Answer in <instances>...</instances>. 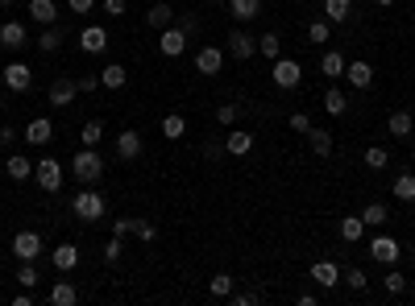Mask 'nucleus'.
Returning a JSON list of instances; mask_svg holds the SVG:
<instances>
[{
	"label": "nucleus",
	"mask_w": 415,
	"mask_h": 306,
	"mask_svg": "<svg viewBox=\"0 0 415 306\" xmlns=\"http://www.w3.org/2000/svg\"><path fill=\"white\" fill-rule=\"evenodd\" d=\"M71 174L79 178V182H88V186H95V182L104 178V158L95 153V145H84V149L71 158Z\"/></svg>",
	"instance_id": "1"
},
{
	"label": "nucleus",
	"mask_w": 415,
	"mask_h": 306,
	"mask_svg": "<svg viewBox=\"0 0 415 306\" xmlns=\"http://www.w3.org/2000/svg\"><path fill=\"white\" fill-rule=\"evenodd\" d=\"M71 211H75V219H84V223H100V219L108 216V199L100 190H79L71 199Z\"/></svg>",
	"instance_id": "2"
},
{
	"label": "nucleus",
	"mask_w": 415,
	"mask_h": 306,
	"mask_svg": "<svg viewBox=\"0 0 415 306\" xmlns=\"http://www.w3.org/2000/svg\"><path fill=\"white\" fill-rule=\"evenodd\" d=\"M0 83L13 91V95H25V91L34 88V71L25 62H8V67H0Z\"/></svg>",
	"instance_id": "3"
},
{
	"label": "nucleus",
	"mask_w": 415,
	"mask_h": 306,
	"mask_svg": "<svg viewBox=\"0 0 415 306\" xmlns=\"http://www.w3.org/2000/svg\"><path fill=\"white\" fill-rule=\"evenodd\" d=\"M275 88L278 91H295L299 83H303V67L295 62V58H275Z\"/></svg>",
	"instance_id": "4"
},
{
	"label": "nucleus",
	"mask_w": 415,
	"mask_h": 306,
	"mask_svg": "<svg viewBox=\"0 0 415 306\" xmlns=\"http://www.w3.org/2000/svg\"><path fill=\"white\" fill-rule=\"evenodd\" d=\"M34 178L42 182L46 195H58V190H62V162H58V158H42V162L34 166Z\"/></svg>",
	"instance_id": "5"
},
{
	"label": "nucleus",
	"mask_w": 415,
	"mask_h": 306,
	"mask_svg": "<svg viewBox=\"0 0 415 306\" xmlns=\"http://www.w3.org/2000/svg\"><path fill=\"white\" fill-rule=\"evenodd\" d=\"M8 249H13V257H17V261H38V257H42V236L25 228V232H17V236H13V244H8Z\"/></svg>",
	"instance_id": "6"
},
{
	"label": "nucleus",
	"mask_w": 415,
	"mask_h": 306,
	"mask_svg": "<svg viewBox=\"0 0 415 306\" xmlns=\"http://www.w3.org/2000/svg\"><path fill=\"white\" fill-rule=\"evenodd\" d=\"M187 42H191V38H187L179 25H166V29H158V50H162V58H179V54L187 50Z\"/></svg>",
	"instance_id": "7"
},
{
	"label": "nucleus",
	"mask_w": 415,
	"mask_h": 306,
	"mask_svg": "<svg viewBox=\"0 0 415 306\" xmlns=\"http://www.w3.org/2000/svg\"><path fill=\"white\" fill-rule=\"evenodd\" d=\"M369 257L382 261V265H395L403 257V244H399L395 236H374V240H369Z\"/></svg>",
	"instance_id": "8"
},
{
	"label": "nucleus",
	"mask_w": 415,
	"mask_h": 306,
	"mask_svg": "<svg viewBox=\"0 0 415 306\" xmlns=\"http://www.w3.org/2000/svg\"><path fill=\"white\" fill-rule=\"evenodd\" d=\"M220 67H225V50L220 46H199L195 50V71L199 75H220Z\"/></svg>",
	"instance_id": "9"
},
{
	"label": "nucleus",
	"mask_w": 415,
	"mask_h": 306,
	"mask_svg": "<svg viewBox=\"0 0 415 306\" xmlns=\"http://www.w3.org/2000/svg\"><path fill=\"white\" fill-rule=\"evenodd\" d=\"M345 79H349V88L353 91H369L374 88V67H369L366 58H357V62L345 67Z\"/></svg>",
	"instance_id": "10"
},
{
	"label": "nucleus",
	"mask_w": 415,
	"mask_h": 306,
	"mask_svg": "<svg viewBox=\"0 0 415 306\" xmlns=\"http://www.w3.org/2000/svg\"><path fill=\"white\" fill-rule=\"evenodd\" d=\"M225 46H229V54L237 58V62H245V58H253V54H258V38H249L245 29H232Z\"/></svg>",
	"instance_id": "11"
},
{
	"label": "nucleus",
	"mask_w": 415,
	"mask_h": 306,
	"mask_svg": "<svg viewBox=\"0 0 415 306\" xmlns=\"http://www.w3.org/2000/svg\"><path fill=\"white\" fill-rule=\"evenodd\" d=\"M117 158L121 162H138L141 158V132L138 129H121V137H117Z\"/></svg>",
	"instance_id": "12"
},
{
	"label": "nucleus",
	"mask_w": 415,
	"mask_h": 306,
	"mask_svg": "<svg viewBox=\"0 0 415 306\" xmlns=\"http://www.w3.org/2000/svg\"><path fill=\"white\" fill-rule=\"evenodd\" d=\"M308 277H312L320 290H332V286L341 281V265H336V261H316L312 269H308Z\"/></svg>",
	"instance_id": "13"
},
{
	"label": "nucleus",
	"mask_w": 415,
	"mask_h": 306,
	"mask_svg": "<svg viewBox=\"0 0 415 306\" xmlns=\"http://www.w3.org/2000/svg\"><path fill=\"white\" fill-rule=\"evenodd\" d=\"M50 141H54V125H50L46 116H34L25 125V145H50Z\"/></svg>",
	"instance_id": "14"
},
{
	"label": "nucleus",
	"mask_w": 415,
	"mask_h": 306,
	"mask_svg": "<svg viewBox=\"0 0 415 306\" xmlns=\"http://www.w3.org/2000/svg\"><path fill=\"white\" fill-rule=\"evenodd\" d=\"M75 95H79V83H75V79H54V83H50V104H54V108L75 104Z\"/></svg>",
	"instance_id": "15"
},
{
	"label": "nucleus",
	"mask_w": 415,
	"mask_h": 306,
	"mask_svg": "<svg viewBox=\"0 0 415 306\" xmlns=\"http://www.w3.org/2000/svg\"><path fill=\"white\" fill-rule=\"evenodd\" d=\"M79 50H84V54H104V50H108V29L88 25V29L79 34Z\"/></svg>",
	"instance_id": "16"
},
{
	"label": "nucleus",
	"mask_w": 415,
	"mask_h": 306,
	"mask_svg": "<svg viewBox=\"0 0 415 306\" xmlns=\"http://www.w3.org/2000/svg\"><path fill=\"white\" fill-rule=\"evenodd\" d=\"M4 174H8V182H25V178H34V162H29L25 153H8Z\"/></svg>",
	"instance_id": "17"
},
{
	"label": "nucleus",
	"mask_w": 415,
	"mask_h": 306,
	"mask_svg": "<svg viewBox=\"0 0 415 306\" xmlns=\"http://www.w3.org/2000/svg\"><path fill=\"white\" fill-rule=\"evenodd\" d=\"M79 257H84V253H79V244H58V249L50 253V261H54L58 273H71V269L79 265Z\"/></svg>",
	"instance_id": "18"
},
{
	"label": "nucleus",
	"mask_w": 415,
	"mask_h": 306,
	"mask_svg": "<svg viewBox=\"0 0 415 306\" xmlns=\"http://www.w3.org/2000/svg\"><path fill=\"white\" fill-rule=\"evenodd\" d=\"M145 25H154V29H166V25H175V8H171L166 0L150 4V8H145Z\"/></svg>",
	"instance_id": "19"
},
{
	"label": "nucleus",
	"mask_w": 415,
	"mask_h": 306,
	"mask_svg": "<svg viewBox=\"0 0 415 306\" xmlns=\"http://www.w3.org/2000/svg\"><path fill=\"white\" fill-rule=\"evenodd\" d=\"M25 42H29V34H25V25H21V21H4V25H0V46L21 50Z\"/></svg>",
	"instance_id": "20"
},
{
	"label": "nucleus",
	"mask_w": 415,
	"mask_h": 306,
	"mask_svg": "<svg viewBox=\"0 0 415 306\" xmlns=\"http://www.w3.org/2000/svg\"><path fill=\"white\" fill-rule=\"evenodd\" d=\"M253 149V132H245V129H232L229 137H225V153H232V158H245Z\"/></svg>",
	"instance_id": "21"
},
{
	"label": "nucleus",
	"mask_w": 415,
	"mask_h": 306,
	"mask_svg": "<svg viewBox=\"0 0 415 306\" xmlns=\"http://www.w3.org/2000/svg\"><path fill=\"white\" fill-rule=\"evenodd\" d=\"M129 83V71L121 67V62H108L104 71H100V88H108V91H121Z\"/></svg>",
	"instance_id": "22"
},
{
	"label": "nucleus",
	"mask_w": 415,
	"mask_h": 306,
	"mask_svg": "<svg viewBox=\"0 0 415 306\" xmlns=\"http://www.w3.org/2000/svg\"><path fill=\"white\" fill-rule=\"evenodd\" d=\"M229 17L232 21H253V17H262V0H229Z\"/></svg>",
	"instance_id": "23"
},
{
	"label": "nucleus",
	"mask_w": 415,
	"mask_h": 306,
	"mask_svg": "<svg viewBox=\"0 0 415 306\" xmlns=\"http://www.w3.org/2000/svg\"><path fill=\"white\" fill-rule=\"evenodd\" d=\"M324 112L341 120V116L349 112V95H345V91H341V88H328V91H324Z\"/></svg>",
	"instance_id": "24"
},
{
	"label": "nucleus",
	"mask_w": 415,
	"mask_h": 306,
	"mask_svg": "<svg viewBox=\"0 0 415 306\" xmlns=\"http://www.w3.org/2000/svg\"><path fill=\"white\" fill-rule=\"evenodd\" d=\"M362 236H366L362 216H341V240H345V244H362Z\"/></svg>",
	"instance_id": "25"
},
{
	"label": "nucleus",
	"mask_w": 415,
	"mask_h": 306,
	"mask_svg": "<svg viewBox=\"0 0 415 306\" xmlns=\"http://www.w3.org/2000/svg\"><path fill=\"white\" fill-rule=\"evenodd\" d=\"M29 17H34L38 25H54V21H58V4H54V0H29Z\"/></svg>",
	"instance_id": "26"
},
{
	"label": "nucleus",
	"mask_w": 415,
	"mask_h": 306,
	"mask_svg": "<svg viewBox=\"0 0 415 306\" xmlns=\"http://www.w3.org/2000/svg\"><path fill=\"white\" fill-rule=\"evenodd\" d=\"M46 298H50V306H75L79 302V290L71 281H54V290H50Z\"/></svg>",
	"instance_id": "27"
},
{
	"label": "nucleus",
	"mask_w": 415,
	"mask_h": 306,
	"mask_svg": "<svg viewBox=\"0 0 415 306\" xmlns=\"http://www.w3.org/2000/svg\"><path fill=\"white\" fill-rule=\"evenodd\" d=\"M345 67H349V62H345V54H341V50H324L320 71L328 75V79H341V75H345Z\"/></svg>",
	"instance_id": "28"
},
{
	"label": "nucleus",
	"mask_w": 415,
	"mask_h": 306,
	"mask_svg": "<svg viewBox=\"0 0 415 306\" xmlns=\"http://www.w3.org/2000/svg\"><path fill=\"white\" fill-rule=\"evenodd\" d=\"M162 137H166V141H179V137H187V116H183V112L162 116Z\"/></svg>",
	"instance_id": "29"
},
{
	"label": "nucleus",
	"mask_w": 415,
	"mask_h": 306,
	"mask_svg": "<svg viewBox=\"0 0 415 306\" xmlns=\"http://www.w3.org/2000/svg\"><path fill=\"white\" fill-rule=\"evenodd\" d=\"M349 13H353V0H324V17H328L332 25L349 21Z\"/></svg>",
	"instance_id": "30"
},
{
	"label": "nucleus",
	"mask_w": 415,
	"mask_h": 306,
	"mask_svg": "<svg viewBox=\"0 0 415 306\" xmlns=\"http://www.w3.org/2000/svg\"><path fill=\"white\" fill-rule=\"evenodd\" d=\"M386 129H390V137H411V129H415V116H411V112H390Z\"/></svg>",
	"instance_id": "31"
},
{
	"label": "nucleus",
	"mask_w": 415,
	"mask_h": 306,
	"mask_svg": "<svg viewBox=\"0 0 415 306\" xmlns=\"http://www.w3.org/2000/svg\"><path fill=\"white\" fill-rule=\"evenodd\" d=\"M232 290H237L232 273H212V281H208V294H212V298H229Z\"/></svg>",
	"instance_id": "32"
},
{
	"label": "nucleus",
	"mask_w": 415,
	"mask_h": 306,
	"mask_svg": "<svg viewBox=\"0 0 415 306\" xmlns=\"http://www.w3.org/2000/svg\"><path fill=\"white\" fill-rule=\"evenodd\" d=\"M258 54H262V58H270V62H275V58H282V38H278L275 29L258 38Z\"/></svg>",
	"instance_id": "33"
},
{
	"label": "nucleus",
	"mask_w": 415,
	"mask_h": 306,
	"mask_svg": "<svg viewBox=\"0 0 415 306\" xmlns=\"http://www.w3.org/2000/svg\"><path fill=\"white\" fill-rule=\"evenodd\" d=\"M58 46H62V29H58V25H42V34H38V50H42V54H54Z\"/></svg>",
	"instance_id": "34"
},
{
	"label": "nucleus",
	"mask_w": 415,
	"mask_h": 306,
	"mask_svg": "<svg viewBox=\"0 0 415 306\" xmlns=\"http://www.w3.org/2000/svg\"><path fill=\"white\" fill-rule=\"evenodd\" d=\"M38 281H42V273H38V265H34V261L17 265V286H21V290H34Z\"/></svg>",
	"instance_id": "35"
},
{
	"label": "nucleus",
	"mask_w": 415,
	"mask_h": 306,
	"mask_svg": "<svg viewBox=\"0 0 415 306\" xmlns=\"http://www.w3.org/2000/svg\"><path fill=\"white\" fill-rule=\"evenodd\" d=\"M328 38H332V21L324 17V21H308V42L312 46H328Z\"/></svg>",
	"instance_id": "36"
},
{
	"label": "nucleus",
	"mask_w": 415,
	"mask_h": 306,
	"mask_svg": "<svg viewBox=\"0 0 415 306\" xmlns=\"http://www.w3.org/2000/svg\"><path fill=\"white\" fill-rule=\"evenodd\" d=\"M308 141H312V153H316V158H328V153H332V132L308 129Z\"/></svg>",
	"instance_id": "37"
},
{
	"label": "nucleus",
	"mask_w": 415,
	"mask_h": 306,
	"mask_svg": "<svg viewBox=\"0 0 415 306\" xmlns=\"http://www.w3.org/2000/svg\"><path fill=\"white\" fill-rule=\"evenodd\" d=\"M362 162H366L369 170H386V166H390V153H386L382 145H369L366 153H362Z\"/></svg>",
	"instance_id": "38"
},
{
	"label": "nucleus",
	"mask_w": 415,
	"mask_h": 306,
	"mask_svg": "<svg viewBox=\"0 0 415 306\" xmlns=\"http://www.w3.org/2000/svg\"><path fill=\"white\" fill-rule=\"evenodd\" d=\"M386 216H390V211H386V203H369V207H362V223H366V228H382Z\"/></svg>",
	"instance_id": "39"
},
{
	"label": "nucleus",
	"mask_w": 415,
	"mask_h": 306,
	"mask_svg": "<svg viewBox=\"0 0 415 306\" xmlns=\"http://www.w3.org/2000/svg\"><path fill=\"white\" fill-rule=\"evenodd\" d=\"M390 190H395V199H403V203H415V174H399Z\"/></svg>",
	"instance_id": "40"
},
{
	"label": "nucleus",
	"mask_w": 415,
	"mask_h": 306,
	"mask_svg": "<svg viewBox=\"0 0 415 306\" xmlns=\"http://www.w3.org/2000/svg\"><path fill=\"white\" fill-rule=\"evenodd\" d=\"M341 281L349 286V290H366L369 286V277H366V269H357V265H349L345 273H341Z\"/></svg>",
	"instance_id": "41"
},
{
	"label": "nucleus",
	"mask_w": 415,
	"mask_h": 306,
	"mask_svg": "<svg viewBox=\"0 0 415 306\" xmlns=\"http://www.w3.org/2000/svg\"><path fill=\"white\" fill-rule=\"evenodd\" d=\"M133 236H138L141 244H154V240H158V228H154L150 219H133Z\"/></svg>",
	"instance_id": "42"
},
{
	"label": "nucleus",
	"mask_w": 415,
	"mask_h": 306,
	"mask_svg": "<svg viewBox=\"0 0 415 306\" xmlns=\"http://www.w3.org/2000/svg\"><path fill=\"white\" fill-rule=\"evenodd\" d=\"M382 286H386V294H403V290H407V277H403L399 269H390V273L382 277Z\"/></svg>",
	"instance_id": "43"
},
{
	"label": "nucleus",
	"mask_w": 415,
	"mask_h": 306,
	"mask_svg": "<svg viewBox=\"0 0 415 306\" xmlns=\"http://www.w3.org/2000/svg\"><path fill=\"white\" fill-rule=\"evenodd\" d=\"M121 253H125V236H112V240L104 244V261L117 265V261H121Z\"/></svg>",
	"instance_id": "44"
},
{
	"label": "nucleus",
	"mask_w": 415,
	"mask_h": 306,
	"mask_svg": "<svg viewBox=\"0 0 415 306\" xmlns=\"http://www.w3.org/2000/svg\"><path fill=\"white\" fill-rule=\"evenodd\" d=\"M100 137H104V125H100V120H88L84 132H79V141H84V145H100Z\"/></svg>",
	"instance_id": "45"
},
{
	"label": "nucleus",
	"mask_w": 415,
	"mask_h": 306,
	"mask_svg": "<svg viewBox=\"0 0 415 306\" xmlns=\"http://www.w3.org/2000/svg\"><path fill=\"white\" fill-rule=\"evenodd\" d=\"M216 120H220V125H237V120H241V108H237V104H220V108H216Z\"/></svg>",
	"instance_id": "46"
},
{
	"label": "nucleus",
	"mask_w": 415,
	"mask_h": 306,
	"mask_svg": "<svg viewBox=\"0 0 415 306\" xmlns=\"http://www.w3.org/2000/svg\"><path fill=\"white\" fill-rule=\"evenodd\" d=\"M179 29H183L187 38H199V29H204V25H199V17H195V13H183V17H179Z\"/></svg>",
	"instance_id": "47"
},
{
	"label": "nucleus",
	"mask_w": 415,
	"mask_h": 306,
	"mask_svg": "<svg viewBox=\"0 0 415 306\" xmlns=\"http://www.w3.org/2000/svg\"><path fill=\"white\" fill-rule=\"evenodd\" d=\"M204 158L208 162H220L225 158V141H204Z\"/></svg>",
	"instance_id": "48"
},
{
	"label": "nucleus",
	"mask_w": 415,
	"mask_h": 306,
	"mask_svg": "<svg viewBox=\"0 0 415 306\" xmlns=\"http://www.w3.org/2000/svg\"><path fill=\"white\" fill-rule=\"evenodd\" d=\"M75 83H79V95H92V91H100V75H79Z\"/></svg>",
	"instance_id": "49"
},
{
	"label": "nucleus",
	"mask_w": 415,
	"mask_h": 306,
	"mask_svg": "<svg viewBox=\"0 0 415 306\" xmlns=\"http://www.w3.org/2000/svg\"><path fill=\"white\" fill-rule=\"evenodd\" d=\"M286 125H291L295 132H308V129H312V120H308V112H291V116H286Z\"/></svg>",
	"instance_id": "50"
},
{
	"label": "nucleus",
	"mask_w": 415,
	"mask_h": 306,
	"mask_svg": "<svg viewBox=\"0 0 415 306\" xmlns=\"http://www.w3.org/2000/svg\"><path fill=\"white\" fill-rule=\"evenodd\" d=\"M104 13L108 17H125L129 13V0H104Z\"/></svg>",
	"instance_id": "51"
},
{
	"label": "nucleus",
	"mask_w": 415,
	"mask_h": 306,
	"mask_svg": "<svg viewBox=\"0 0 415 306\" xmlns=\"http://www.w3.org/2000/svg\"><path fill=\"white\" fill-rule=\"evenodd\" d=\"M129 232H133V219H129V216L112 219V236H129Z\"/></svg>",
	"instance_id": "52"
},
{
	"label": "nucleus",
	"mask_w": 415,
	"mask_h": 306,
	"mask_svg": "<svg viewBox=\"0 0 415 306\" xmlns=\"http://www.w3.org/2000/svg\"><path fill=\"white\" fill-rule=\"evenodd\" d=\"M67 8H71L75 17H84V13H92L95 8V0H67Z\"/></svg>",
	"instance_id": "53"
},
{
	"label": "nucleus",
	"mask_w": 415,
	"mask_h": 306,
	"mask_svg": "<svg viewBox=\"0 0 415 306\" xmlns=\"http://www.w3.org/2000/svg\"><path fill=\"white\" fill-rule=\"evenodd\" d=\"M229 302H232V306H253V302H258V294H237V290H232Z\"/></svg>",
	"instance_id": "54"
},
{
	"label": "nucleus",
	"mask_w": 415,
	"mask_h": 306,
	"mask_svg": "<svg viewBox=\"0 0 415 306\" xmlns=\"http://www.w3.org/2000/svg\"><path fill=\"white\" fill-rule=\"evenodd\" d=\"M38 298H34V290H21V294H13V306H34Z\"/></svg>",
	"instance_id": "55"
},
{
	"label": "nucleus",
	"mask_w": 415,
	"mask_h": 306,
	"mask_svg": "<svg viewBox=\"0 0 415 306\" xmlns=\"http://www.w3.org/2000/svg\"><path fill=\"white\" fill-rule=\"evenodd\" d=\"M13 141H17V132H13V125H4L0 129V145H13Z\"/></svg>",
	"instance_id": "56"
},
{
	"label": "nucleus",
	"mask_w": 415,
	"mask_h": 306,
	"mask_svg": "<svg viewBox=\"0 0 415 306\" xmlns=\"http://www.w3.org/2000/svg\"><path fill=\"white\" fill-rule=\"evenodd\" d=\"M374 4H382V8H390V4H395V0H374Z\"/></svg>",
	"instance_id": "57"
},
{
	"label": "nucleus",
	"mask_w": 415,
	"mask_h": 306,
	"mask_svg": "<svg viewBox=\"0 0 415 306\" xmlns=\"http://www.w3.org/2000/svg\"><path fill=\"white\" fill-rule=\"evenodd\" d=\"M8 4H17V0H0V8H8Z\"/></svg>",
	"instance_id": "58"
},
{
	"label": "nucleus",
	"mask_w": 415,
	"mask_h": 306,
	"mask_svg": "<svg viewBox=\"0 0 415 306\" xmlns=\"http://www.w3.org/2000/svg\"><path fill=\"white\" fill-rule=\"evenodd\" d=\"M212 4H229V0H212Z\"/></svg>",
	"instance_id": "59"
}]
</instances>
